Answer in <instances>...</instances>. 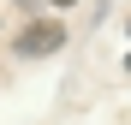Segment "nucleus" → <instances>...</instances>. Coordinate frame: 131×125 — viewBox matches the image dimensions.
Here are the masks:
<instances>
[{"mask_svg": "<svg viewBox=\"0 0 131 125\" xmlns=\"http://www.w3.org/2000/svg\"><path fill=\"white\" fill-rule=\"evenodd\" d=\"M66 48V24L60 18H36V24H24V36H18V54L24 60H48Z\"/></svg>", "mask_w": 131, "mask_h": 125, "instance_id": "obj_1", "label": "nucleus"}, {"mask_svg": "<svg viewBox=\"0 0 131 125\" xmlns=\"http://www.w3.org/2000/svg\"><path fill=\"white\" fill-rule=\"evenodd\" d=\"M48 6H60V12H66V6H78V0H48Z\"/></svg>", "mask_w": 131, "mask_h": 125, "instance_id": "obj_2", "label": "nucleus"}]
</instances>
